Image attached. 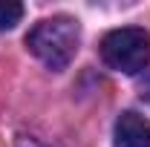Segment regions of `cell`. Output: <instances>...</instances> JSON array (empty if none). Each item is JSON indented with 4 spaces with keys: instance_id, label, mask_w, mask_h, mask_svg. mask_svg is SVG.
I'll use <instances>...</instances> for the list:
<instances>
[{
    "instance_id": "6da1fadb",
    "label": "cell",
    "mask_w": 150,
    "mask_h": 147,
    "mask_svg": "<svg viewBox=\"0 0 150 147\" xmlns=\"http://www.w3.org/2000/svg\"><path fill=\"white\" fill-rule=\"evenodd\" d=\"M78 43H81V29L72 18H64V15L35 23L32 32L26 35L29 52L55 72L69 66V61L78 52Z\"/></svg>"
},
{
    "instance_id": "5b68a950",
    "label": "cell",
    "mask_w": 150,
    "mask_h": 147,
    "mask_svg": "<svg viewBox=\"0 0 150 147\" xmlns=\"http://www.w3.org/2000/svg\"><path fill=\"white\" fill-rule=\"evenodd\" d=\"M139 95L144 104H150V72H144V78L139 81Z\"/></svg>"
},
{
    "instance_id": "7a4b0ae2",
    "label": "cell",
    "mask_w": 150,
    "mask_h": 147,
    "mask_svg": "<svg viewBox=\"0 0 150 147\" xmlns=\"http://www.w3.org/2000/svg\"><path fill=\"white\" fill-rule=\"evenodd\" d=\"M101 58L115 72L139 75L150 64V35L139 26L112 29L101 40Z\"/></svg>"
},
{
    "instance_id": "8992f818",
    "label": "cell",
    "mask_w": 150,
    "mask_h": 147,
    "mask_svg": "<svg viewBox=\"0 0 150 147\" xmlns=\"http://www.w3.org/2000/svg\"><path fill=\"white\" fill-rule=\"evenodd\" d=\"M18 147H43V144H40V141H35V139H20Z\"/></svg>"
},
{
    "instance_id": "3957f363",
    "label": "cell",
    "mask_w": 150,
    "mask_h": 147,
    "mask_svg": "<svg viewBox=\"0 0 150 147\" xmlns=\"http://www.w3.org/2000/svg\"><path fill=\"white\" fill-rule=\"evenodd\" d=\"M115 147H150V121L139 112H121L115 121Z\"/></svg>"
},
{
    "instance_id": "277c9868",
    "label": "cell",
    "mask_w": 150,
    "mask_h": 147,
    "mask_svg": "<svg viewBox=\"0 0 150 147\" xmlns=\"http://www.w3.org/2000/svg\"><path fill=\"white\" fill-rule=\"evenodd\" d=\"M23 18V6L15 0H0V32L12 29L18 20Z\"/></svg>"
}]
</instances>
